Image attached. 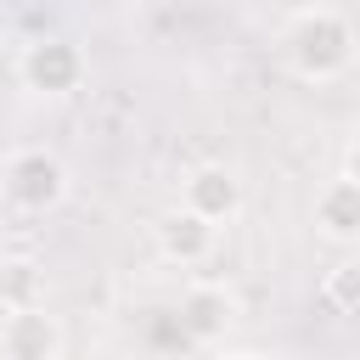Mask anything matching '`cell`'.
<instances>
[{"label":"cell","mask_w":360,"mask_h":360,"mask_svg":"<svg viewBox=\"0 0 360 360\" xmlns=\"http://www.w3.org/2000/svg\"><path fill=\"white\" fill-rule=\"evenodd\" d=\"M17 79H22V90H28V96L62 101V96H79V90H84L90 62H84V51H79L73 39L45 34V39L22 45V56H17Z\"/></svg>","instance_id":"3"},{"label":"cell","mask_w":360,"mask_h":360,"mask_svg":"<svg viewBox=\"0 0 360 360\" xmlns=\"http://www.w3.org/2000/svg\"><path fill=\"white\" fill-rule=\"evenodd\" d=\"M62 349H68V332L45 304L6 309V321H0V354L6 360H62Z\"/></svg>","instance_id":"4"},{"label":"cell","mask_w":360,"mask_h":360,"mask_svg":"<svg viewBox=\"0 0 360 360\" xmlns=\"http://www.w3.org/2000/svg\"><path fill=\"white\" fill-rule=\"evenodd\" d=\"M219 360H276V354H259V349H236V354H219Z\"/></svg>","instance_id":"12"},{"label":"cell","mask_w":360,"mask_h":360,"mask_svg":"<svg viewBox=\"0 0 360 360\" xmlns=\"http://www.w3.org/2000/svg\"><path fill=\"white\" fill-rule=\"evenodd\" d=\"M321 304L338 309V315H354V321H360V253L338 259V264L321 276Z\"/></svg>","instance_id":"10"},{"label":"cell","mask_w":360,"mask_h":360,"mask_svg":"<svg viewBox=\"0 0 360 360\" xmlns=\"http://www.w3.org/2000/svg\"><path fill=\"white\" fill-rule=\"evenodd\" d=\"M338 174H343V180H354V186H360V135H354V141H349V146H343V169H338Z\"/></svg>","instance_id":"11"},{"label":"cell","mask_w":360,"mask_h":360,"mask_svg":"<svg viewBox=\"0 0 360 360\" xmlns=\"http://www.w3.org/2000/svg\"><path fill=\"white\" fill-rule=\"evenodd\" d=\"M68 191H73V174L51 146L6 152V202L17 214H51V208L68 202Z\"/></svg>","instance_id":"2"},{"label":"cell","mask_w":360,"mask_h":360,"mask_svg":"<svg viewBox=\"0 0 360 360\" xmlns=\"http://www.w3.org/2000/svg\"><path fill=\"white\" fill-rule=\"evenodd\" d=\"M315 236L321 242H332V248H354L360 253V186L354 180H326L321 191H315Z\"/></svg>","instance_id":"8"},{"label":"cell","mask_w":360,"mask_h":360,"mask_svg":"<svg viewBox=\"0 0 360 360\" xmlns=\"http://www.w3.org/2000/svg\"><path fill=\"white\" fill-rule=\"evenodd\" d=\"M152 242H158L163 264H180V270H191V264H202V259L214 253V242H219V225H214V219H202V214H191V208L180 202V208L158 214V225H152Z\"/></svg>","instance_id":"5"},{"label":"cell","mask_w":360,"mask_h":360,"mask_svg":"<svg viewBox=\"0 0 360 360\" xmlns=\"http://www.w3.org/2000/svg\"><path fill=\"white\" fill-rule=\"evenodd\" d=\"M354 51H360V34L354 22L338 11V6H304L287 17L281 28V56L287 68L304 79V84H332L354 68Z\"/></svg>","instance_id":"1"},{"label":"cell","mask_w":360,"mask_h":360,"mask_svg":"<svg viewBox=\"0 0 360 360\" xmlns=\"http://www.w3.org/2000/svg\"><path fill=\"white\" fill-rule=\"evenodd\" d=\"M180 202L191 208V214H202V219H236V208H242V180H236V169L231 163H197V169H186V180H180Z\"/></svg>","instance_id":"7"},{"label":"cell","mask_w":360,"mask_h":360,"mask_svg":"<svg viewBox=\"0 0 360 360\" xmlns=\"http://www.w3.org/2000/svg\"><path fill=\"white\" fill-rule=\"evenodd\" d=\"M180 332L191 343H219L231 326H236V292L225 281H191L180 292Z\"/></svg>","instance_id":"6"},{"label":"cell","mask_w":360,"mask_h":360,"mask_svg":"<svg viewBox=\"0 0 360 360\" xmlns=\"http://www.w3.org/2000/svg\"><path fill=\"white\" fill-rule=\"evenodd\" d=\"M0 304L6 309H34L45 304V264L34 253H11L0 270Z\"/></svg>","instance_id":"9"}]
</instances>
